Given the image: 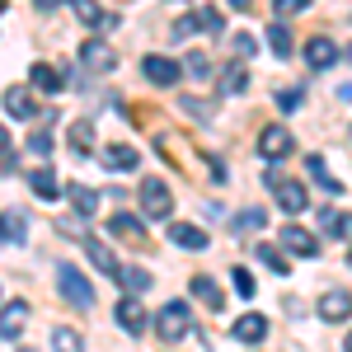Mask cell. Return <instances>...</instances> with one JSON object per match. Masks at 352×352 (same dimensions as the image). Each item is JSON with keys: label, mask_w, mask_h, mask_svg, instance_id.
<instances>
[{"label": "cell", "mask_w": 352, "mask_h": 352, "mask_svg": "<svg viewBox=\"0 0 352 352\" xmlns=\"http://www.w3.org/2000/svg\"><path fill=\"white\" fill-rule=\"evenodd\" d=\"M56 292L71 300L76 310H89V305H94V287H89V277H85L76 263H61V268H56Z\"/></svg>", "instance_id": "6da1fadb"}, {"label": "cell", "mask_w": 352, "mask_h": 352, "mask_svg": "<svg viewBox=\"0 0 352 352\" xmlns=\"http://www.w3.org/2000/svg\"><path fill=\"white\" fill-rule=\"evenodd\" d=\"M141 212H146V221H169V212H174V192L155 174L141 179Z\"/></svg>", "instance_id": "7a4b0ae2"}, {"label": "cell", "mask_w": 352, "mask_h": 352, "mask_svg": "<svg viewBox=\"0 0 352 352\" xmlns=\"http://www.w3.org/2000/svg\"><path fill=\"white\" fill-rule=\"evenodd\" d=\"M155 333H160L164 343H179V338H188L192 333V315L184 300H169L160 315H155Z\"/></svg>", "instance_id": "3957f363"}, {"label": "cell", "mask_w": 352, "mask_h": 352, "mask_svg": "<svg viewBox=\"0 0 352 352\" xmlns=\"http://www.w3.org/2000/svg\"><path fill=\"white\" fill-rule=\"evenodd\" d=\"M141 71H146V80H151V85H164V89H169V85H179V76H184V66H179L174 56H160V52L146 56V61H141Z\"/></svg>", "instance_id": "277c9868"}, {"label": "cell", "mask_w": 352, "mask_h": 352, "mask_svg": "<svg viewBox=\"0 0 352 352\" xmlns=\"http://www.w3.org/2000/svg\"><path fill=\"white\" fill-rule=\"evenodd\" d=\"M292 151H296V141H292L287 127H263V132H258V155H263V160H287Z\"/></svg>", "instance_id": "5b68a950"}, {"label": "cell", "mask_w": 352, "mask_h": 352, "mask_svg": "<svg viewBox=\"0 0 352 352\" xmlns=\"http://www.w3.org/2000/svg\"><path fill=\"white\" fill-rule=\"evenodd\" d=\"M348 315H352V292L329 287L324 296H320V320H324V324H343Z\"/></svg>", "instance_id": "8992f818"}, {"label": "cell", "mask_w": 352, "mask_h": 352, "mask_svg": "<svg viewBox=\"0 0 352 352\" xmlns=\"http://www.w3.org/2000/svg\"><path fill=\"white\" fill-rule=\"evenodd\" d=\"M282 249H292L296 258H315V254H320V240H315L305 226H282Z\"/></svg>", "instance_id": "52a82bcc"}, {"label": "cell", "mask_w": 352, "mask_h": 352, "mask_svg": "<svg viewBox=\"0 0 352 352\" xmlns=\"http://www.w3.org/2000/svg\"><path fill=\"white\" fill-rule=\"evenodd\" d=\"M169 244H179V249H188V254H202V249H207V230H202V226H188V221H174V226H169Z\"/></svg>", "instance_id": "ba28073f"}, {"label": "cell", "mask_w": 352, "mask_h": 352, "mask_svg": "<svg viewBox=\"0 0 352 352\" xmlns=\"http://www.w3.org/2000/svg\"><path fill=\"white\" fill-rule=\"evenodd\" d=\"M28 320V300H5L0 305V338H19Z\"/></svg>", "instance_id": "9c48e42d"}, {"label": "cell", "mask_w": 352, "mask_h": 352, "mask_svg": "<svg viewBox=\"0 0 352 352\" xmlns=\"http://www.w3.org/2000/svg\"><path fill=\"white\" fill-rule=\"evenodd\" d=\"M305 61H310L315 71H329V66H338V47H333L329 38H310V43H305Z\"/></svg>", "instance_id": "30bf717a"}, {"label": "cell", "mask_w": 352, "mask_h": 352, "mask_svg": "<svg viewBox=\"0 0 352 352\" xmlns=\"http://www.w3.org/2000/svg\"><path fill=\"white\" fill-rule=\"evenodd\" d=\"M118 324L127 329V333H141V329L151 324V315L141 310V300H136V296H127V300H118Z\"/></svg>", "instance_id": "8fae6325"}, {"label": "cell", "mask_w": 352, "mask_h": 352, "mask_svg": "<svg viewBox=\"0 0 352 352\" xmlns=\"http://www.w3.org/2000/svg\"><path fill=\"white\" fill-rule=\"evenodd\" d=\"M28 188L38 192L43 202H56V197H61V184H56V174L47 169V164H38V169L28 174Z\"/></svg>", "instance_id": "7c38bea8"}, {"label": "cell", "mask_w": 352, "mask_h": 352, "mask_svg": "<svg viewBox=\"0 0 352 352\" xmlns=\"http://www.w3.org/2000/svg\"><path fill=\"white\" fill-rule=\"evenodd\" d=\"M28 80L38 85L43 94H61V85H66V76H61L56 66H47V61H33V71H28Z\"/></svg>", "instance_id": "4fadbf2b"}, {"label": "cell", "mask_w": 352, "mask_h": 352, "mask_svg": "<svg viewBox=\"0 0 352 352\" xmlns=\"http://www.w3.org/2000/svg\"><path fill=\"white\" fill-rule=\"evenodd\" d=\"M277 207H282V212H287V217H296V212H305V188H300V184H292V179H282V184H277Z\"/></svg>", "instance_id": "5bb4252c"}, {"label": "cell", "mask_w": 352, "mask_h": 352, "mask_svg": "<svg viewBox=\"0 0 352 352\" xmlns=\"http://www.w3.org/2000/svg\"><path fill=\"white\" fill-rule=\"evenodd\" d=\"M80 61L89 66V71H113V66H118V56H113L109 43H85V47H80Z\"/></svg>", "instance_id": "9a60e30c"}, {"label": "cell", "mask_w": 352, "mask_h": 352, "mask_svg": "<svg viewBox=\"0 0 352 352\" xmlns=\"http://www.w3.org/2000/svg\"><path fill=\"white\" fill-rule=\"evenodd\" d=\"M109 230H113V235H122V240H136V244H146V221L127 217V212H118V217H109Z\"/></svg>", "instance_id": "2e32d148"}, {"label": "cell", "mask_w": 352, "mask_h": 352, "mask_svg": "<svg viewBox=\"0 0 352 352\" xmlns=\"http://www.w3.org/2000/svg\"><path fill=\"white\" fill-rule=\"evenodd\" d=\"M235 338H240V343H263V338H268V320H263V315L235 320Z\"/></svg>", "instance_id": "e0dca14e"}, {"label": "cell", "mask_w": 352, "mask_h": 352, "mask_svg": "<svg viewBox=\"0 0 352 352\" xmlns=\"http://www.w3.org/2000/svg\"><path fill=\"white\" fill-rule=\"evenodd\" d=\"M5 113H10V118H33V113H38V104L28 99V89L10 85V89H5Z\"/></svg>", "instance_id": "ac0fdd59"}, {"label": "cell", "mask_w": 352, "mask_h": 352, "mask_svg": "<svg viewBox=\"0 0 352 352\" xmlns=\"http://www.w3.org/2000/svg\"><path fill=\"white\" fill-rule=\"evenodd\" d=\"M305 169H310V179H315V184H320L329 197H338V192H343V184H338V179L324 169V155H305Z\"/></svg>", "instance_id": "d6986e66"}, {"label": "cell", "mask_w": 352, "mask_h": 352, "mask_svg": "<svg viewBox=\"0 0 352 352\" xmlns=\"http://www.w3.org/2000/svg\"><path fill=\"white\" fill-rule=\"evenodd\" d=\"M320 230H324V235H348V240H352V217H348V212L324 207V212H320Z\"/></svg>", "instance_id": "ffe728a7"}, {"label": "cell", "mask_w": 352, "mask_h": 352, "mask_svg": "<svg viewBox=\"0 0 352 352\" xmlns=\"http://www.w3.org/2000/svg\"><path fill=\"white\" fill-rule=\"evenodd\" d=\"M192 296L202 300V305H212V310H221V305H226V296H221V287L212 282V277H192Z\"/></svg>", "instance_id": "44dd1931"}, {"label": "cell", "mask_w": 352, "mask_h": 352, "mask_svg": "<svg viewBox=\"0 0 352 352\" xmlns=\"http://www.w3.org/2000/svg\"><path fill=\"white\" fill-rule=\"evenodd\" d=\"M192 19H197V28H202V33H212V38H221V33H226V14H221L217 5H202Z\"/></svg>", "instance_id": "7402d4cb"}, {"label": "cell", "mask_w": 352, "mask_h": 352, "mask_svg": "<svg viewBox=\"0 0 352 352\" xmlns=\"http://www.w3.org/2000/svg\"><path fill=\"white\" fill-rule=\"evenodd\" d=\"M66 197H71V207H76L80 217H94V212H99V192L94 188H80V184H76V188H66Z\"/></svg>", "instance_id": "603a6c76"}, {"label": "cell", "mask_w": 352, "mask_h": 352, "mask_svg": "<svg viewBox=\"0 0 352 352\" xmlns=\"http://www.w3.org/2000/svg\"><path fill=\"white\" fill-rule=\"evenodd\" d=\"M104 164H109V169H136V151L122 146V141H118V146H104Z\"/></svg>", "instance_id": "cb8c5ba5"}, {"label": "cell", "mask_w": 352, "mask_h": 352, "mask_svg": "<svg viewBox=\"0 0 352 352\" xmlns=\"http://www.w3.org/2000/svg\"><path fill=\"white\" fill-rule=\"evenodd\" d=\"M85 254H89V263H94L99 272H109V277H118V258H113V254H109V249H104L99 240H89V244H85Z\"/></svg>", "instance_id": "d4e9b609"}, {"label": "cell", "mask_w": 352, "mask_h": 352, "mask_svg": "<svg viewBox=\"0 0 352 352\" xmlns=\"http://www.w3.org/2000/svg\"><path fill=\"white\" fill-rule=\"evenodd\" d=\"M268 47L287 61V56H292V47H296V43H292V28H287V24H268Z\"/></svg>", "instance_id": "484cf974"}, {"label": "cell", "mask_w": 352, "mask_h": 352, "mask_svg": "<svg viewBox=\"0 0 352 352\" xmlns=\"http://www.w3.org/2000/svg\"><path fill=\"white\" fill-rule=\"evenodd\" d=\"M263 226H268V212H263V207H249V212L235 217V230H240V235H258Z\"/></svg>", "instance_id": "4316f807"}, {"label": "cell", "mask_w": 352, "mask_h": 352, "mask_svg": "<svg viewBox=\"0 0 352 352\" xmlns=\"http://www.w3.org/2000/svg\"><path fill=\"white\" fill-rule=\"evenodd\" d=\"M71 151H76V155H89V151H94V127H89V122H71Z\"/></svg>", "instance_id": "83f0119b"}, {"label": "cell", "mask_w": 352, "mask_h": 352, "mask_svg": "<svg viewBox=\"0 0 352 352\" xmlns=\"http://www.w3.org/2000/svg\"><path fill=\"white\" fill-rule=\"evenodd\" d=\"M254 254H258V258H263V263H268L272 272H282V277L292 272V258H287L282 249H272V244H254Z\"/></svg>", "instance_id": "f1b7e54d"}, {"label": "cell", "mask_w": 352, "mask_h": 352, "mask_svg": "<svg viewBox=\"0 0 352 352\" xmlns=\"http://www.w3.org/2000/svg\"><path fill=\"white\" fill-rule=\"evenodd\" d=\"M118 277H122L127 296H141V292L151 287V272H146V268H118Z\"/></svg>", "instance_id": "f546056e"}, {"label": "cell", "mask_w": 352, "mask_h": 352, "mask_svg": "<svg viewBox=\"0 0 352 352\" xmlns=\"http://www.w3.org/2000/svg\"><path fill=\"white\" fill-rule=\"evenodd\" d=\"M221 89H226V94H244V89H249V66H244V61H235V66L226 71Z\"/></svg>", "instance_id": "4dcf8cb0"}, {"label": "cell", "mask_w": 352, "mask_h": 352, "mask_svg": "<svg viewBox=\"0 0 352 352\" xmlns=\"http://www.w3.org/2000/svg\"><path fill=\"white\" fill-rule=\"evenodd\" d=\"M52 352H85V338L76 329H56L52 333Z\"/></svg>", "instance_id": "1f68e13d"}, {"label": "cell", "mask_w": 352, "mask_h": 352, "mask_svg": "<svg viewBox=\"0 0 352 352\" xmlns=\"http://www.w3.org/2000/svg\"><path fill=\"white\" fill-rule=\"evenodd\" d=\"M71 10H76V19L89 24V28H99V19H104V14H99V0H71Z\"/></svg>", "instance_id": "d6a6232c"}, {"label": "cell", "mask_w": 352, "mask_h": 352, "mask_svg": "<svg viewBox=\"0 0 352 352\" xmlns=\"http://www.w3.org/2000/svg\"><path fill=\"white\" fill-rule=\"evenodd\" d=\"M0 235H10L14 244H24V235H28V221H24V217H14V212H10V217H0Z\"/></svg>", "instance_id": "836d02e7"}, {"label": "cell", "mask_w": 352, "mask_h": 352, "mask_svg": "<svg viewBox=\"0 0 352 352\" xmlns=\"http://www.w3.org/2000/svg\"><path fill=\"white\" fill-rule=\"evenodd\" d=\"M184 71H188L192 80H207V76H212V61H207L202 52H188L184 56Z\"/></svg>", "instance_id": "e575fe53"}, {"label": "cell", "mask_w": 352, "mask_h": 352, "mask_svg": "<svg viewBox=\"0 0 352 352\" xmlns=\"http://www.w3.org/2000/svg\"><path fill=\"white\" fill-rule=\"evenodd\" d=\"M235 292H240L244 300L258 292V282H254V272H249V268H235Z\"/></svg>", "instance_id": "d590c367"}, {"label": "cell", "mask_w": 352, "mask_h": 352, "mask_svg": "<svg viewBox=\"0 0 352 352\" xmlns=\"http://www.w3.org/2000/svg\"><path fill=\"white\" fill-rule=\"evenodd\" d=\"M52 146H56L52 132H33L28 136V151H33V155H52Z\"/></svg>", "instance_id": "8d00e7d4"}, {"label": "cell", "mask_w": 352, "mask_h": 352, "mask_svg": "<svg viewBox=\"0 0 352 352\" xmlns=\"http://www.w3.org/2000/svg\"><path fill=\"white\" fill-rule=\"evenodd\" d=\"M277 109H282V113H296L300 109V89H277Z\"/></svg>", "instance_id": "74e56055"}, {"label": "cell", "mask_w": 352, "mask_h": 352, "mask_svg": "<svg viewBox=\"0 0 352 352\" xmlns=\"http://www.w3.org/2000/svg\"><path fill=\"white\" fill-rule=\"evenodd\" d=\"M235 52L254 56V52H258V38H254V33H235Z\"/></svg>", "instance_id": "f35d334b"}, {"label": "cell", "mask_w": 352, "mask_h": 352, "mask_svg": "<svg viewBox=\"0 0 352 352\" xmlns=\"http://www.w3.org/2000/svg\"><path fill=\"white\" fill-rule=\"evenodd\" d=\"M192 28H197V19H192V14H184V19H174V28H169V33H174V43H184Z\"/></svg>", "instance_id": "ab89813d"}, {"label": "cell", "mask_w": 352, "mask_h": 352, "mask_svg": "<svg viewBox=\"0 0 352 352\" xmlns=\"http://www.w3.org/2000/svg\"><path fill=\"white\" fill-rule=\"evenodd\" d=\"M184 109H188L192 118H212V113H217L212 104H202V99H184Z\"/></svg>", "instance_id": "60d3db41"}, {"label": "cell", "mask_w": 352, "mask_h": 352, "mask_svg": "<svg viewBox=\"0 0 352 352\" xmlns=\"http://www.w3.org/2000/svg\"><path fill=\"white\" fill-rule=\"evenodd\" d=\"M305 5H310V0H277V14H282V19H287V14H300V10H305Z\"/></svg>", "instance_id": "b9f144b4"}, {"label": "cell", "mask_w": 352, "mask_h": 352, "mask_svg": "<svg viewBox=\"0 0 352 352\" xmlns=\"http://www.w3.org/2000/svg\"><path fill=\"white\" fill-rule=\"evenodd\" d=\"M5 151H10V132L0 127V155H5Z\"/></svg>", "instance_id": "7bdbcfd3"}, {"label": "cell", "mask_w": 352, "mask_h": 352, "mask_svg": "<svg viewBox=\"0 0 352 352\" xmlns=\"http://www.w3.org/2000/svg\"><path fill=\"white\" fill-rule=\"evenodd\" d=\"M33 5H38V10H56L61 0H33Z\"/></svg>", "instance_id": "ee69618b"}, {"label": "cell", "mask_w": 352, "mask_h": 352, "mask_svg": "<svg viewBox=\"0 0 352 352\" xmlns=\"http://www.w3.org/2000/svg\"><path fill=\"white\" fill-rule=\"evenodd\" d=\"M338 99H348V104H352V85H343V89H338Z\"/></svg>", "instance_id": "f6af8a7d"}, {"label": "cell", "mask_w": 352, "mask_h": 352, "mask_svg": "<svg viewBox=\"0 0 352 352\" xmlns=\"http://www.w3.org/2000/svg\"><path fill=\"white\" fill-rule=\"evenodd\" d=\"M230 5H235V10H249V5H254V0H230Z\"/></svg>", "instance_id": "bcb514c9"}, {"label": "cell", "mask_w": 352, "mask_h": 352, "mask_svg": "<svg viewBox=\"0 0 352 352\" xmlns=\"http://www.w3.org/2000/svg\"><path fill=\"white\" fill-rule=\"evenodd\" d=\"M343 56H348V61H352V47H348V52H343Z\"/></svg>", "instance_id": "7dc6e473"}, {"label": "cell", "mask_w": 352, "mask_h": 352, "mask_svg": "<svg viewBox=\"0 0 352 352\" xmlns=\"http://www.w3.org/2000/svg\"><path fill=\"white\" fill-rule=\"evenodd\" d=\"M348 352H352V333H348Z\"/></svg>", "instance_id": "c3c4849f"}, {"label": "cell", "mask_w": 352, "mask_h": 352, "mask_svg": "<svg viewBox=\"0 0 352 352\" xmlns=\"http://www.w3.org/2000/svg\"><path fill=\"white\" fill-rule=\"evenodd\" d=\"M19 352H33V348H19Z\"/></svg>", "instance_id": "681fc988"}, {"label": "cell", "mask_w": 352, "mask_h": 352, "mask_svg": "<svg viewBox=\"0 0 352 352\" xmlns=\"http://www.w3.org/2000/svg\"><path fill=\"white\" fill-rule=\"evenodd\" d=\"M348 263H352V258H348Z\"/></svg>", "instance_id": "f907efd6"}]
</instances>
